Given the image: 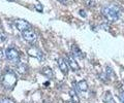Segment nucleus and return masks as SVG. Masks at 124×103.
I'll list each match as a JSON object with an SVG mask.
<instances>
[{"label": "nucleus", "instance_id": "nucleus-1", "mask_svg": "<svg viewBox=\"0 0 124 103\" xmlns=\"http://www.w3.org/2000/svg\"><path fill=\"white\" fill-rule=\"evenodd\" d=\"M101 13L108 21L116 22L120 18V7L115 4H110V5L103 6L101 9Z\"/></svg>", "mask_w": 124, "mask_h": 103}, {"label": "nucleus", "instance_id": "nucleus-2", "mask_svg": "<svg viewBox=\"0 0 124 103\" xmlns=\"http://www.w3.org/2000/svg\"><path fill=\"white\" fill-rule=\"evenodd\" d=\"M17 82V75L14 71L8 70L6 71L1 77V83L2 86L6 89H13Z\"/></svg>", "mask_w": 124, "mask_h": 103}, {"label": "nucleus", "instance_id": "nucleus-3", "mask_svg": "<svg viewBox=\"0 0 124 103\" xmlns=\"http://www.w3.org/2000/svg\"><path fill=\"white\" fill-rule=\"evenodd\" d=\"M5 56L7 60H9L10 62H14V63H17L20 61V55L17 49H15L14 48H8L5 51Z\"/></svg>", "mask_w": 124, "mask_h": 103}, {"label": "nucleus", "instance_id": "nucleus-4", "mask_svg": "<svg viewBox=\"0 0 124 103\" xmlns=\"http://www.w3.org/2000/svg\"><path fill=\"white\" fill-rule=\"evenodd\" d=\"M15 26L17 27L18 30L24 32L26 30H29L30 29V24L29 22H27L25 20H22V19H18V20L15 21Z\"/></svg>", "mask_w": 124, "mask_h": 103}, {"label": "nucleus", "instance_id": "nucleus-5", "mask_svg": "<svg viewBox=\"0 0 124 103\" xmlns=\"http://www.w3.org/2000/svg\"><path fill=\"white\" fill-rule=\"evenodd\" d=\"M22 36L26 41H28V42H30V43H34L37 39V36H36L35 32L31 31V30H26V31H24L22 33Z\"/></svg>", "mask_w": 124, "mask_h": 103}, {"label": "nucleus", "instance_id": "nucleus-6", "mask_svg": "<svg viewBox=\"0 0 124 103\" xmlns=\"http://www.w3.org/2000/svg\"><path fill=\"white\" fill-rule=\"evenodd\" d=\"M57 63H58V66H59L60 70L62 71V73L67 74V73H68V66H67L66 62L64 61V59H62V58H58Z\"/></svg>", "mask_w": 124, "mask_h": 103}, {"label": "nucleus", "instance_id": "nucleus-7", "mask_svg": "<svg viewBox=\"0 0 124 103\" xmlns=\"http://www.w3.org/2000/svg\"><path fill=\"white\" fill-rule=\"evenodd\" d=\"M67 60H68V64H69V66H70V68H71V69H72L73 71L79 70V66H78V63L76 62V60L73 59V57L68 56V57H67Z\"/></svg>", "mask_w": 124, "mask_h": 103}, {"label": "nucleus", "instance_id": "nucleus-8", "mask_svg": "<svg viewBox=\"0 0 124 103\" xmlns=\"http://www.w3.org/2000/svg\"><path fill=\"white\" fill-rule=\"evenodd\" d=\"M28 54L29 56L31 57H34V58H41V54H40V52L38 51L37 48H31L30 49H28Z\"/></svg>", "mask_w": 124, "mask_h": 103}, {"label": "nucleus", "instance_id": "nucleus-9", "mask_svg": "<svg viewBox=\"0 0 124 103\" xmlns=\"http://www.w3.org/2000/svg\"><path fill=\"white\" fill-rule=\"evenodd\" d=\"M71 52H72V54H73V56H75V57H77V58H79V59H83L82 52H81V49L78 48L77 45H72Z\"/></svg>", "mask_w": 124, "mask_h": 103}, {"label": "nucleus", "instance_id": "nucleus-10", "mask_svg": "<svg viewBox=\"0 0 124 103\" xmlns=\"http://www.w3.org/2000/svg\"><path fill=\"white\" fill-rule=\"evenodd\" d=\"M42 73H44V75L46 76V77H48V78H52L53 77V70L51 69L50 67L48 66H46L44 69H42Z\"/></svg>", "mask_w": 124, "mask_h": 103}, {"label": "nucleus", "instance_id": "nucleus-11", "mask_svg": "<svg viewBox=\"0 0 124 103\" xmlns=\"http://www.w3.org/2000/svg\"><path fill=\"white\" fill-rule=\"evenodd\" d=\"M78 88H79V90L81 92H86L88 90V85H87V82L85 81H81L78 82Z\"/></svg>", "mask_w": 124, "mask_h": 103}, {"label": "nucleus", "instance_id": "nucleus-12", "mask_svg": "<svg viewBox=\"0 0 124 103\" xmlns=\"http://www.w3.org/2000/svg\"><path fill=\"white\" fill-rule=\"evenodd\" d=\"M103 100H104V103H116L110 92L106 93V95H104V97H103Z\"/></svg>", "mask_w": 124, "mask_h": 103}, {"label": "nucleus", "instance_id": "nucleus-13", "mask_svg": "<svg viewBox=\"0 0 124 103\" xmlns=\"http://www.w3.org/2000/svg\"><path fill=\"white\" fill-rule=\"evenodd\" d=\"M17 69L21 74H25L27 72V70H28V68H27V66L25 65V64H20V65L17 67Z\"/></svg>", "mask_w": 124, "mask_h": 103}, {"label": "nucleus", "instance_id": "nucleus-14", "mask_svg": "<svg viewBox=\"0 0 124 103\" xmlns=\"http://www.w3.org/2000/svg\"><path fill=\"white\" fill-rule=\"evenodd\" d=\"M69 95H70V97L72 98V100L73 102H76V103H79V97L77 96V94L75 93V91L73 90H70V92H69Z\"/></svg>", "mask_w": 124, "mask_h": 103}, {"label": "nucleus", "instance_id": "nucleus-15", "mask_svg": "<svg viewBox=\"0 0 124 103\" xmlns=\"http://www.w3.org/2000/svg\"><path fill=\"white\" fill-rule=\"evenodd\" d=\"M107 75L108 76V78H112V77H114V71L113 69H112L111 67H107Z\"/></svg>", "mask_w": 124, "mask_h": 103}, {"label": "nucleus", "instance_id": "nucleus-16", "mask_svg": "<svg viewBox=\"0 0 124 103\" xmlns=\"http://www.w3.org/2000/svg\"><path fill=\"white\" fill-rule=\"evenodd\" d=\"M0 103H15L13 100H10L9 98H2L0 99Z\"/></svg>", "mask_w": 124, "mask_h": 103}, {"label": "nucleus", "instance_id": "nucleus-17", "mask_svg": "<svg viewBox=\"0 0 124 103\" xmlns=\"http://www.w3.org/2000/svg\"><path fill=\"white\" fill-rule=\"evenodd\" d=\"M6 34L4 33H0V42H5V40H6Z\"/></svg>", "mask_w": 124, "mask_h": 103}, {"label": "nucleus", "instance_id": "nucleus-18", "mask_svg": "<svg viewBox=\"0 0 124 103\" xmlns=\"http://www.w3.org/2000/svg\"><path fill=\"white\" fill-rule=\"evenodd\" d=\"M119 97H120V100H121L122 103H124V92H121L119 94Z\"/></svg>", "mask_w": 124, "mask_h": 103}, {"label": "nucleus", "instance_id": "nucleus-19", "mask_svg": "<svg viewBox=\"0 0 124 103\" xmlns=\"http://www.w3.org/2000/svg\"><path fill=\"white\" fill-rule=\"evenodd\" d=\"M60 3H62V4H66L67 3V0H58Z\"/></svg>", "mask_w": 124, "mask_h": 103}, {"label": "nucleus", "instance_id": "nucleus-20", "mask_svg": "<svg viewBox=\"0 0 124 103\" xmlns=\"http://www.w3.org/2000/svg\"><path fill=\"white\" fill-rule=\"evenodd\" d=\"M3 51H1V49H0V60H2L3 59Z\"/></svg>", "mask_w": 124, "mask_h": 103}, {"label": "nucleus", "instance_id": "nucleus-21", "mask_svg": "<svg viewBox=\"0 0 124 103\" xmlns=\"http://www.w3.org/2000/svg\"><path fill=\"white\" fill-rule=\"evenodd\" d=\"M80 14H82V16H83V17H85V16H86V14H85V13H84V11H83V10H81V11H80Z\"/></svg>", "mask_w": 124, "mask_h": 103}, {"label": "nucleus", "instance_id": "nucleus-22", "mask_svg": "<svg viewBox=\"0 0 124 103\" xmlns=\"http://www.w3.org/2000/svg\"><path fill=\"white\" fill-rule=\"evenodd\" d=\"M66 103H75L73 101H68V102H66Z\"/></svg>", "mask_w": 124, "mask_h": 103}, {"label": "nucleus", "instance_id": "nucleus-23", "mask_svg": "<svg viewBox=\"0 0 124 103\" xmlns=\"http://www.w3.org/2000/svg\"><path fill=\"white\" fill-rule=\"evenodd\" d=\"M8 1H14V0H8Z\"/></svg>", "mask_w": 124, "mask_h": 103}]
</instances>
